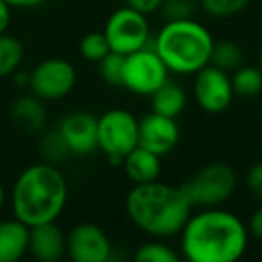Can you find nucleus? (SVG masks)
I'll list each match as a JSON object with an SVG mask.
<instances>
[{"mask_svg":"<svg viewBox=\"0 0 262 262\" xmlns=\"http://www.w3.org/2000/svg\"><path fill=\"white\" fill-rule=\"evenodd\" d=\"M76 69L63 58L43 59L29 74L31 94L43 101H58L67 97L76 86Z\"/></svg>","mask_w":262,"mask_h":262,"instance_id":"9","label":"nucleus"},{"mask_svg":"<svg viewBox=\"0 0 262 262\" xmlns=\"http://www.w3.org/2000/svg\"><path fill=\"white\" fill-rule=\"evenodd\" d=\"M180 142V126L172 117L151 112L139 120V146L158 157L169 155Z\"/></svg>","mask_w":262,"mask_h":262,"instance_id":"12","label":"nucleus"},{"mask_svg":"<svg viewBox=\"0 0 262 262\" xmlns=\"http://www.w3.org/2000/svg\"><path fill=\"white\" fill-rule=\"evenodd\" d=\"M246 185L255 198L262 200V162H257L250 167L246 174Z\"/></svg>","mask_w":262,"mask_h":262,"instance_id":"28","label":"nucleus"},{"mask_svg":"<svg viewBox=\"0 0 262 262\" xmlns=\"http://www.w3.org/2000/svg\"><path fill=\"white\" fill-rule=\"evenodd\" d=\"M198 6H200L198 0H164L158 11L162 13L165 22H174V20L194 18Z\"/></svg>","mask_w":262,"mask_h":262,"instance_id":"26","label":"nucleus"},{"mask_svg":"<svg viewBox=\"0 0 262 262\" xmlns=\"http://www.w3.org/2000/svg\"><path fill=\"white\" fill-rule=\"evenodd\" d=\"M59 133L67 140L70 153L86 157L97 151V117L88 112H72L58 124Z\"/></svg>","mask_w":262,"mask_h":262,"instance_id":"13","label":"nucleus"},{"mask_svg":"<svg viewBox=\"0 0 262 262\" xmlns=\"http://www.w3.org/2000/svg\"><path fill=\"white\" fill-rule=\"evenodd\" d=\"M4 203H6V189H4V185L0 183V208L4 207Z\"/></svg>","mask_w":262,"mask_h":262,"instance_id":"33","label":"nucleus"},{"mask_svg":"<svg viewBox=\"0 0 262 262\" xmlns=\"http://www.w3.org/2000/svg\"><path fill=\"white\" fill-rule=\"evenodd\" d=\"M246 226H248V232H250V235H253L255 239L262 241V207H258L257 210L250 215Z\"/></svg>","mask_w":262,"mask_h":262,"instance_id":"30","label":"nucleus"},{"mask_svg":"<svg viewBox=\"0 0 262 262\" xmlns=\"http://www.w3.org/2000/svg\"><path fill=\"white\" fill-rule=\"evenodd\" d=\"M258 69L262 72V49H260V54H258Z\"/></svg>","mask_w":262,"mask_h":262,"instance_id":"34","label":"nucleus"},{"mask_svg":"<svg viewBox=\"0 0 262 262\" xmlns=\"http://www.w3.org/2000/svg\"><path fill=\"white\" fill-rule=\"evenodd\" d=\"M79 52L86 61L99 63L106 54L112 52V49H110V43L106 40L104 33H88L81 40Z\"/></svg>","mask_w":262,"mask_h":262,"instance_id":"25","label":"nucleus"},{"mask_svg":"<svg viewBox=\"0 0 262 262\" xmlns=\"http://www.w3.org/2000/svg\"><path fill=\"white\" fill-rule=\"evenodd\" d=\"M233 94L241 97H257L262 92V72L258 67L241 65L230 76Z\"/></svg>","mask_w":262,"mask_h":262,"instance_id":"21","label":"nucleus"},{"mask_svg":"<svg viewBox=\"0 0 262 262\" xmlns=\"http://www.w3.org/2000/svg\"><path fill=\"white\" fill-rule=\"evenodd\" d=\"M187 106V92L180 83L167 79L153 95H151V108L153 112L165 117H176L185 110Z\"/></svg>","mask_w":262,"mask_h":262,"instance_id":"18","label":"nucleus"},{"mask_svg":"<svg viewBox=\"0 0 262 262\" xmlns=\"http://www.w3.org/2000/svg\"><path fill=\"white\" fill-rule=\"evenodd\" d=\"M24 61V45L11 34H0V79L11 77Z\"/></svg>","mask_w":262,"mask_h":262,"instance_id":"20","label":"nucleus"},{"mask_svg":"<svg viewBox=\"0 0 262 262\" xmlns=\"http://www.w3.org/2000/svg\"><path fill=\"white\" fill-rule=\"evenodd\" d=\"M237 189V172L225 162H212L201 167L182 190L189 198L192 207L210 208L226 203Z\"/></svg>","mask_w":262,"mask_h":262,"instance_id":"5","label":"nucleus"},{"mask_svg":"<svg viewBox=\"0 0 262 262\" xmlns=\"http://www.w3.org/2000/svg\"><path fill=\"white\" fill-rule=\"evenodd\" d=\"M11 24V6L6 0H0V34L6 33Z\"/></svg>","mask_w":262,"mask_h":262,"instance_id":"31","label":"nucleus"},{"mask_svg":"<svg viewBox=\"0 0 262 262\" xmlns=\"http://www.w3.org/2000/svg\"><path fill=\"white\" fill-rule=\"evenodd\" d=\"M29 253V226L20 219L0 221V262H16Z\"/></svg>","mask_w":262,"mask_h":262,"instance_id":"16","label":"nucleus"},{"mask_svg":"<svg viewBox=\"0 0 262 262\" xmlns=\"http://www.w3.org/2000/svg\"><path fill=\"white\" fill-rule=\"evenodd\" d=\"M29 253L40 262H56L67 253V235L56 221L31 226Z\"/></svg>","mask_w":262,"mask_h":262,"instance_id":"14","label":"nucleus"},{"mask_svg":"<svg viewBox=\"0 0 262 262\" xmlns=\"http://www.w3.org/2000/svg\"><path fill=\"white\" fill-rule=\"evenodd\" d=\"M214 38L203 24L194 18L165 22L155 38L153 49L169 72L196 74L210 63Z\"/></svg>","mask_w":262,"mask_h":262,"instance_id":"4","label":"nucleus"},{"mask_svg":"<svg viewBox=\"0 0 262 262\" xmlns=\"http://www.w3.org/2000/svg\"><path fill=\"white\" fill-rule=\"evenodd\" d=\"M162 157L155 155L153 151L146 149L142 146H137L135 149L127 153L122 160V169L124 174L127 176L129 182H133L135 185L140 183H149L158 180L162 172Z\"/></svg>","mask_w":262,"mask_h":262,"instance_id":"17","label":"nucleus"},{"mask_svg":"<svg viewBox=\"0 0 262 262\" xmlns=\"http://www.w3.org/2000/svg\"><path fill=\"white\" fill-rule=\"evenodd\" d=\"M250 232L237 214L219 207L190 214L180 232V250L189 262H235L246 253Z\"/></svg>","mask_w":262,"mask_h":262,"instance_id":"1","label":"nucleus"},{"mask_svg":"<svg viewBox=\"0 0 262 262\" xmlns=\"http://www.w3.org/2000/svg\"><path fill=\"white\" fill-rule=\"evenodd\" d=\"M102 33L108 40L112 52L127 56L131 52L147 47L151 31L147 15L122 6L108 16Z\"/></svg>","mask_w":262,"mask_h":262,"instance_id":"8","label":"nucleus"},{"mask_svg":"<svg viewBox=\"0 0 262 262\" xmlns=\"http://www.w3.org/2000/svg\"><path fill=\"white\" fill-rule=\"evenodd\" d=\"M198 4L208 16L230 18V16H235L241 11H244L250 4V0H198Z\"/></svg>","mask_w":262,"mask_h":262,"instance_id":"24","label":"nucleus"},{"mask_svg":"<svg viewBox=\"0 0 262 262\" xmlns=\"http://www.w3.org/2000/svg\"><path fill=\"white\" fill-rule=\"evenodd\" d=\"M122 2L124 6L137 9V11L144 13V15H153V13H157L160 9L164 0H122Z\"/></svg>","mask_w":262,"mask_h":262,"instance_id":"29","label":"nucleus"},{"mask_svg":"<svg viewBox=\"0 0 262 262\" xmlns=\"http://www.w3.org/2000/svg\"><path fill=\"white\" fill-rule=\"evenodd\" d=\"M244 61V52L239 43L232 40H221L214 41L210 54V65L225 70V72H233L239 69Z\"/></svg>","mask_w":262,"mask_h":262,"instance_id":"22","label":"nucleus"},{"mask_svg":"<svg viewBox=\"0 0 262 262\" xmlns=\"http://www.w3.org/2000/svg\"><path fill=\"white\" fill-rule=\"evenodd\" d=\"M38 153H40L41 162L51 165H59L63 162L69 160L70 147L67 144V140L63 139V135L59 133V129H49L41 131L40 142H38Z\"/></svg>","mask_w":262,"mask_h":262,"instance_id":"19","label":"nucleus"},{"mask_svg":"<svg viewBox=\"0 0 262 262\" xmlns=\"http://www.w3.org/2000/svg\"><path fill=\"white\" fill-rule=\"evenodd\" d=\"M192 94L196 104L207 113H223L230 108L235 95L230 74L210 63L194 74Z\"/></svg>","mask_w":262,"mask_h":262,"instance_id":"10","label":"nucleus"},{"mask_svg":"<svg viewBox=\"0 0 262 262\" xmlns=\"http://www.w3.org/2000/svg\"><path fill=\"white\" fill-rule=\"evenodd\" d=\"M139 146V120L131 112L113 108L97 117V149L113 165H120L127 153Z\"/></svg>","mask_w":262,"mask_h":262,"instance_id":"6","label":"nucleus"},{"mask_svg":"<svg viewBox=\"0 0 262 262\" xmlns=\"http://www.w3.org/2000/svg\"><path fill=\"white\" fill-rule=\"evenodd\" d=\"M69 200V183L58 165L40 162L26 167L11 189L13 217L27 226L58 221Z\"/></svg>","mask_w":262,"mask_h":262,"instance_id":"3","label":"nucleus"},{"mask_svg":"<svg viewBox=\"0 0 262 262\" xmlns=\"http://www.w3.org/2000/svg\"><path fill=\"white\" fill-rule=\"evenodd\" d=\"M43 102V99L36 97L34 94L20 95L11 106L13 124L27 135L41 133L45 127V119H47V108Z\"/></svg>","mask_w":262,"mask_h":262,"instance_id":"15","label":"nucleus"},{"mask_svg":"<svg viewBox=\"0 0 262 262\" xmlns=\"http://www.w3.org/2000/svg\"><path fill=\"white\" fill-rule=\"evenodd\" d=\"M169 79V69L153 47L124 56L122 88L135 95H153Z\"/></svg>","mask_w":262,"mask_h":262,"instance_id":"7","label":"nucleus"},{"mask_svg":"<svg viewBox=\"0 0 262 262\" xmlns=\"http://www.w3.org/2000/svg\"><path fill=\"white\" fill-rule=\"evenodd\" d=\"M124 207L129 221L151 239L180 235L192 214V205L182 187L158 180L133 187L127 192Z\"/></svg>","mask_w":262,"mask_h":262,"instance_id":"2","label":"nucleus"},{"mask_svg":"<svg viewBox=\"0 0 262 262\" xmlns=\"http://www.w3.org/2000/svg\"><path fill=\"white\" fill-rule=\"evenodd\" d=\"M11 8H18V9H33V8H40L43 6L47 0H6Z\"/></svg>","mask_w":262,"mask_h":262,"instance_id":"32","label":"nucleus"},{"mask_svg":"<svg viewBox=\"0 0 262 262\" xmlns=\"http://www.w3.org/2000/svg\"><path fill=\"white\" fill-rule=\"evenodd\" d=\"M137 262H178L180 255L162 239H153L137 248L133 255Z\"/></svg>","mask_w":262,"mask_h":262,"instance_id":"23","label":"nucleus"},{"mask_svg":"<svg viewBox=\"0 0 262 262\" xmlns=\"http://www.w3.org/2000/svg\"><path fill=\"white\" fill-rule=\"evenodd\" d=\"M124 56L117 52H110L99 61V74L112 86H122Z\"/></svg>","mask_w":262,"mask_h":262,"instance_id":"27","label":"nucleus"},{"mask_svg":"<svg viewBox=\"0 0 262 262\" xmlns=\"http://www.w3.org/2000/svg\"><path fill=\"white\" fill-rule=\"evenodd\" d=\"M112 250L108 233L94 223H79L67 233V255L74 262H108Z\"/></svg>","mask_w":262,"mask_h":262,"instance_id":"11","label":"nucleus"}]
</instances>
